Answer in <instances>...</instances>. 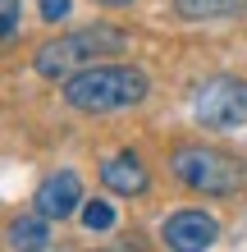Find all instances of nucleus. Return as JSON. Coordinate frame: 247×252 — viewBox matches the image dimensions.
<instances>
[{
	"instance_id": "nucleus-4",
	"label": "nucleus",
	"mask_w": 247,
	"mask_h": 252,
	"mask_svg": "<svg viewBox=\"0 0 247 252\" xmlns=\"http://www.w3.org/2000/svg\"><path fill=\"white\" fill-rule=\"evenodd\" d=\"M192 115L206 128H238L247 124V83L243 78H206L192 92Z\"/></svg>"
},
{
	"instance_id": "nucleus-12",
	"label": "nucleus",
	"mask_w": 247,
	"mask_h": 252,
	"mask_svg": "<svg viewBox=\"0 0 247 252\" xmlns=\"http://www.w3.org/2000/svg\"><path fill=\"white\" fill-rule=\"evenodd\" d=\"M0 9H5V41L19 37V0H0Z\"/></svg>"
},
{
	"instance_id": "nucleus-7",
	"label": "nucleus",
	"mask_w": 247,
	"mask_h": 252,
	"mask_svg": "<svg viewBox=\"0 0 247 252\" xmlns=\"http://www.w3.org/2000/svg\"><path fill=\"white\" fill-rule=\"evenodd\" d=\"M101 184H106L110 192H119V197H142V192L151 188L147 179V165L133 156V152H119V156H110L106 165H101Z\"/></svg>"
},
{
	"instance_id": "nucleus-13",
	"label": "nucleus",
	"mask_w": 247,
	"mask_h": 252,
	"mask_svg": "<svg viewBox=\"0 0 247 252\" xmlns=\"http://www.w3.org/2000/svg\"><path fill=\"white\" fill-rule=\"evenodd\" d=\"M96 5H110L114 9V5H133V0H96Z\"/></svg>"
},
{
	"instance_id": "nucleus-2",
	"label": "nucleus",
	"mask_w": 247,
	"mask_h": 252,
	"mask_svg": "<svg viewBox=\"0 0 247 252\" xmlns=\"http://www.w3.org/2000/svg\"><path fill=\"white\" fill-rule=\"evenodd\" d=\"M128 51V32L114 23H96V28H78V32H60L32 55V69L41 78H69L87 64H96L101 55H124Z\"/></svg>"
},
{
	"instance_id": "nucleus-9",
	"label": "nucleus",
	"mask_w": 247,
	"mask_h": 252,
	"mask_svg": "<svg viewBox=\"0 0 247 252\" xmlns=\"http://www.w3.org/2000/svg\"><path fill=\"white\" fill-rule=\"evenodd\" d=\"M183 19H229L243 9V0H174Z\"/></svg>"
},
{
	"instance_id": "nucleus-6",
	"label": "nucleus",
	"mask_w": 247,
	"mask_h": 252,
	"mask_svg": "<svg viewBox=\"0 0 247 252\" xmlns=\"http://www.w3.org/2000/svg\"><path fill=\"white\" fill-rule=\"evenodd\" d=\"M32 206L41 216H51V220H64V216H74L78 206H82V179L74 170H55V174H46L41 179V188H37V197H32Z\"/></svg>"
},
{
	"instance_id": "nucleus-1",
	"label": "nucleus",
	"mask_w": 247,
	"mask_h": 252,
	"mask_svg": "<svg viewBox=\"0 0 247 252\" xmlns=\"http://www.w3.org/2000/svg\"><path fill=\"white\" fill-rule=\"evenodd\" d=\"M147 92H151L147 73L133 69V64H87V69L64 78V101L82 115L128 110L137 101H147Z\"/></svg>"
},
{
	"instance_id": "nucleus-3",
	"label": "nucleus",
	"mask_w": 247,
	"mask_h": 252,
	"mask_svg": "<svg viewBox=\"0 0 247 252\" xmlns=\"http://www.w3.org/2000/svg\"><path fill=\"white\" fill-rule=\"evenodd\" d=\"M169 170L174 179L192 192H206V197H234V192L247 188V165L238 156L220 152V147H179V152L169 156Z\"/></svg>"
},
{
	"instance_id": "nucleus-11",
	"label": "nucleus",
	"mask_w": 247,
	"mask_h": 252,
	"mask_svg": "<svg viewBox=\"0 0 247 252\" xmlns=\"http://www.w3.org/2000/svg\"><path fill=\"white\" fill-rule=\"evenodd\" d=\"M37 9H41V19H46V23H60V19H69L74 0H37Z\"/></svg>"
},
{
	"instance_id": "nucleus-8",
	"label": "nucleus",
	"mask_w": 247,
	"mask_h": 252,
	"mask_svg": "<svg viewBox=\"0 0 247 252\" xmlns=\"http://www.w3.org/2000/svg\"><path fill=\"white\" fill-rule=\"evenodd\" d=\"M9 248L14 252H51V216H41L32 206V216H19L9 225Z\"/></svg>"
},
{
	"instance_id": "nucleus-5",
	"label": "nucleus",
	"mask_w": 247,
	"mask_h": 252,
	"mask_svg": "<svg viewBox=\"0 0 247 252\" xmlns=\"http://www.w3.org/2000/svg\"><path fill=\"white\" fill-rule=\"evenodd\" d=\"M161 239L169 252H206L215 239H220V220L211 211H197V206H183V211H174L165 220Z\"/></svg>"
},
{
	"instance_id": "nucleus-10",
	"label": "nucleus",
	"mask_w": 247,
	"mask_h": 252,
	"mask_svg": "<svg viewBox=\"0 0 247 252\" xmlns=\"http://www.w3.org/2000/svg\"><path fill=\"white\" fill-rule=\"evenodd\" d=\"M82 225L92 229V234H106V229H114V206H110V202H101V197L82 202Z\"/></svg>"
}]
</instances>
